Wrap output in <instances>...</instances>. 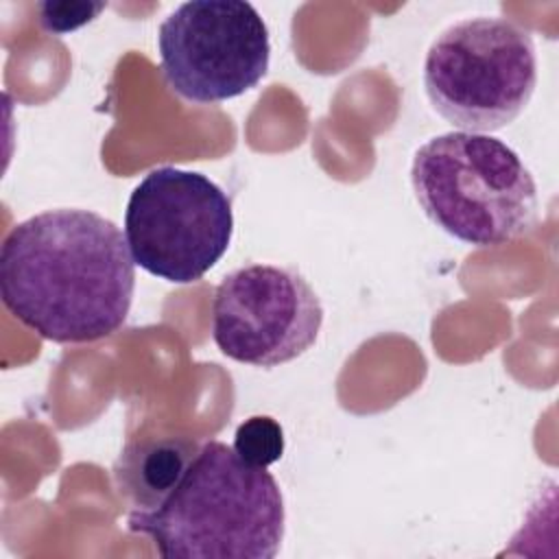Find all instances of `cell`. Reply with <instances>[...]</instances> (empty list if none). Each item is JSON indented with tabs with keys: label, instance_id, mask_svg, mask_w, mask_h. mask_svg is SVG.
<instances>
[{
	"label": "cell",
	"instance_id": "6da1fadb",
	"mask_svg": "<svg viewBox=\"0 0 559 559\" xmlns=\"http://www.w3.org/2000/svg\"><path fill=\"white\" fill-rule=\"evenodd\" d=\"M135 262L109 218L59 207L17 223L0 247L4 308L41 338L92 343L122 328Z\"/></svg>",
	"mask_w": 559,
	"mask_h": 559
},
{
	"label": "cell",
	"instance_id": "7a4b0ae2",
	"mask_svg": "<svg viewBox=\"0 0 559 559\" xmlns=\"http://www.w3.org/2000/svg\"><path fill=\"white\" fill-rule=\"evenodd\" d=\"M284 520L273 474L212 439L157 509L129 513V528L148 535L164 559H273Z\"/></svg>",
	"mask_w": 559,
	"mask_h": 559
},
{
	"label": "cell",
	"instance_id": "3957f363",
	"mask_svg": "<svg viewBox=\"0 0 559 559\" xmlns=\"http://www.w3.org/2000/svg\"><path fill=\"white\" fill-rule=\"evenodd\" d=\"M411 181L426 216L456 240L498 247L537 221V186L520 155L487 133L450 131L426 140Z\"/></svg>",
	"mask_w": 559,
	"mask_h": 559
},
{
	"label": "cell",
	"instance_id": "277c9868",
	"mask_svg": "<svg viewBox=\"0 0 559 559\" xmlns=\"http://www.w3.org/2000/svg\"><path fill=\"white\" fill-rule=\"evenodd\" d=\"M537 85L528 31L498 15H476L441 31L424 61L430 105L454 127L491 133L513 122Z\"/></svg>",
	"mask_w": 559,
	"mask_h": 559
},
{
	"label": "cell",
	"instance_id": "5b68a950",
	"mask_svg": "<svg viewBox=\"0 0 559 559\" xmlns=\"http://www.w3.org/2000/svg\"><path fill=\"white\" fill-rule=\"evenodd\" d=\"M231 201L210 177L162 166L133 188L124 238L133 262L173 284L201 280L229 249Z\"/></svg>",
	"mask_w": 559,
	"mask_h": 559
},
{
	"label": "cell",
	"instance_id": "8992f818",
	"mask_svg": "<svg viewBox=\"0 0 559 559\" xmlns=\"http://www.w3.org/2000/svg\"><path fill=\"white\" fill-rule=\"evenodd\" d=\"M166 85L199 105L223 103L253 90L269 70V31L242 0L179 4L157 33Z\"/></svg>",
	"mask_w": 559,
	"mask_h": 559
},
{
	"label": "cell",
	"instance_id": "52a82bcc",
	"mask_svg": "<svg viewBox=\"0 0 559 559\" xmlns=\"http://www.w3.org/2000/svg\"><path fill=\"white\" fill-rule=\"evenodd\" d=\"M323 306L308 280L275 264H247L223 277L212 299V338L231 360L277 367L310 349Z\"/></svg>",
	"mask_w": 559,
	"mask_h": 559
},
{
	"label": "cell",
	"instance_id": "ba28073f",
	"mask_svg": "<svg viewBox=\"0 0 559 559\" xmlns=\"http://www.w3.org/2000/svg\"><path fill=\"white\" fill-rule=\"evenodd\" d=\"M201 443L190 437L131 441L114 463L118 493L135 511L157 509L186 476Z\"/></svg>",
	"mask_w": 559,
	"mask_h": 559
},
{
	"label": "cell",
	"instance_id": "9c48e42d",
	"mask_svg": "<svg viewBox=\"0 0 559 559\" xmlns=\"http://www.w3.org/2000/svg\"><path fill=\"white\" fill-rule=\"evenodd\" d=\"M231 448L242 461L269 467L284 454V430L273 417L253 415L236 428Z\"/></svg>",
	"mask_w": 559,
	"mask_h": 559
},
{
	"label": "cell",
	"instance_id": "30bf717a",
	"mask_svg": "<svg viewBox=\"0 0 559 559\" xmlns=\"http://www.w3.org/2000/svg\"><path fill=\"white\" fill-rule=\"evenodd\" d=\"M39 24L48 33H70L87 22H92L103 9V2H41L39 7Z\"/></svg>",
	"mask_w": 559,
	"mask_h": 559
}]
</instances>
